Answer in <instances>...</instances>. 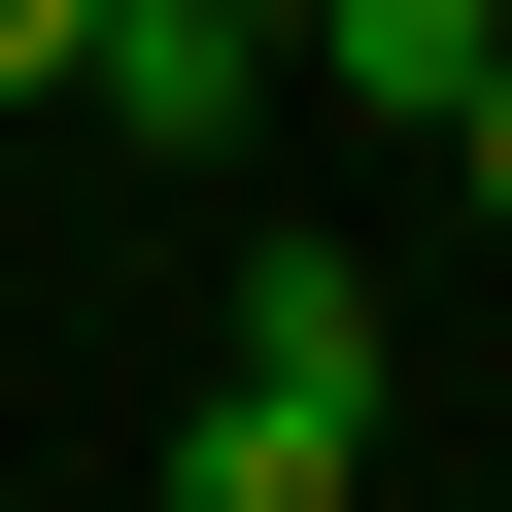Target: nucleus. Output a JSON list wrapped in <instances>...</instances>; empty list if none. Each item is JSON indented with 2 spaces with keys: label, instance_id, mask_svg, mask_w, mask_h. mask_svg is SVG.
Returning a JSON list of instances; mask_svg holds the SVG:
<instances>
[{
  "label": "nucleus",
  "instance_id": "f257e3e1",
  "mask_svg": "<svg viewBox=\"0 0 512 512\" xmlns=\"http://www.w3.org/2000/svg\"><path fill=\"white\" fill-rule=\"evenodd\" d=\"M69 103H103L137 171H205L239 103H274V35H205V0H103V35H69Z\"/></svg>",
  "mask_w": 512,
  "mask_h": 512
},
{
  "label": "nucleus",
  "instance_id": "f03ea898",
  "mask_svg": "<svg viewBox=\"0 0 512 512\" xmlns=\"http://www.w3.org/2000/svg\"><path fill=\"white\" fill-rule=\"evenodd\" d=\"M376 478V410H308V376H205L171 410V512H342Z\"/></svg>",
  "mask_w": 512,
  "mask_h": 512
},
{
  "label": "nucleus",
  "instance_id": "7ed1b4c3",
  "mask_svg": "<svg viewBox=\"0 0 512 512\" xmlns=\"http://www.w3.org/2000/svg\"><path fill=\"white\" fill-rule=\"evenodd\" d=\"M274 69H308V103H478L512 0H274Z\"/></svg>",
  "mask_w": 512,
  "mask_h": 512
},
{
  "label": "nucleus",
  "instance_id": "20e7f679",
  "mask_svg": "<svg viewBox=\"0 0 512 512\" xmlns=\"http://www.w3.org/2000/svg\"><path fill=\"white\" fill-rule=\"evenodd\" d=\"M239 376H308V410H376V274H342V239H239Z\"/></svg>",
  "mask_w": 512,
  "mask_h": 512
},
{
  "label": "nucleus",
  "instance_id": "39448f33",
  "mask_svg": "<svg viewBox=\"0 0 512 512\" xmlns=\"http://www.w3.org/2000/svg\"><path fill=\"white\" fill-rule=\"evenodd\" d=\"M69 35H103V0H0V103H69Z\"/></svg>",
  "mask_w": 512,
  "mask_h": 512
},
{
  "label": "nucleus",
  "instance_id": "423d86ee",
  "mask_svg": "<svg viewBox=\"0 0 512 512\" xmlns=\"http://www.w3.org/2000/svg\"><path fill=\"white\" fill-rule=\"evenodd\" d=\"M444 171H478V239H512V69H478V103H444Z\"/></svg>",
  "mask_w": 512,
  "mask_h": 512
},
{
  "label": "nucleus",
  "instance_id": "0eeeda50",
  "mask_svg": "<svg viewBox=\"0 0 512 512\" xmlns=\"http://www.w3.org/2000/svg\"><path fill=\"white\" fill-rule=\"evenodd\" d=\"M205 35H274V0H205Z\"/></svg>",
  "mask_w": 512,
  "mask_h": 512
}]
</instances>
